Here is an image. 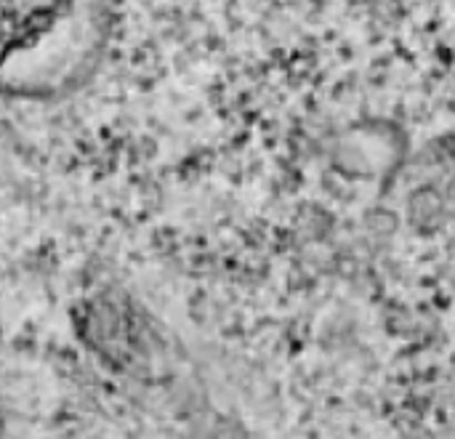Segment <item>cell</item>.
<instances>
[{
    "instance_id": "6da1fadb",
    "label": "cell",
    "mask_w": 455,
    "mask_h": 439,
    "mask_svg": "<svg viewBox=\"0 0 455 439\" xmlns=\"http://www.w3.org/2000/svg\"><path fill=\"white\" fill-rule=\"evenodd\" d=\"M69 0H0V67L53 29Z\"/></svg>"
}]
</instances>
